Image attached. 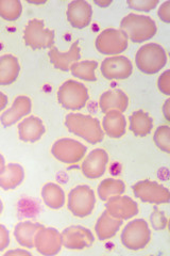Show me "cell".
<instances>
[{
    "label": "cell",
    "mask_w": 170,
    "mask_h": 256,
    "mask_svg": "<svg viewBox=\"0 0 170 256\" xmlns=\"http://www.w3.org/2000/svg\"><path fill=\"white\" fill-rule=\"evenodd\" d=\"M65 125L68 132L77 134L91 144L103 141L104 132L99 120L91 116L81 114H69L65 118Z\"/></svg>",
    "instance_id": "obj_1"
},
{
    "label": "cell",
    "mask_w": 170,
    "mask_h": 256,
    "mask_svg": "<svg viewBox=\"0 0 170 256\" xmlns=\"http://www.w3.org/2000/svg\"><path fill=\"white\" fill-rule=\"evenodd\" d=\"M120 30L134 43H143L157 34V24L149 16L128 14L120 22Z\"/></svg>",
    "instance_id": "obj_2"
},
{
    "label": "cell",
    "mask_w": 170,
    "mask_h": 256,
    "mask_svg": "<svg viewBox=\"0 0 170 256\" xmlns=\"http://www.w3.org/2000/svg\"><path fill=\"white\" fill-rule=\"evenodd\" d=\"M136 66L144 74H157L167 63V54L163 47L156 43L142 46L135 56Z\"/></svg>",
    "instance_id": "obj_3"
},
{
    "label": "cell",
    "mask_w": 170,
    "mask_h": 256,
    "mask_svg": "<svg viewBox=\"0 0 170 256\" xmlns=\"http://www.w3.org/2000/svg\"><path fill=\"white\" fill-rule=\"evenodd\" d=\"M87 88L76 80H67L58 91V100L67 110H80L85 107L88 100Z\"/></svg>",
    "instance_id": "obj_4"
},
{
    "label": "cell",
    "mask_w": 170,
    "mask_h": 256,
    "mask_svg": "<svg viewBox=\"0 0 170 256\" xmlns=\"http://www.w3.org/2000/svg\"><path fill=\"white\" fill-rule=\"evenodd\" d=\"M151 232L148 223L143 219H136L128 223L121 233V242L129 250H142L150 242Z\"/></svg>",
    "instance_id": "obj_5"
},
{
    "label": "cell",
    "mask_w": 170,
    "mask_h": 256,
    "mask_svg": "<svg viewBox=\"0 0 170 256\" xmlns=\"http://www.w3.org/2000/svg\"><path fill=\"white\" fill-rule=\"evenodd\" d=\"M96 204L95 194L92 188L85 185H80L72 189L68 194V210L79 218H85L90 216Z\"/></svg>",
    "instance_id": "obj_6"
},
{
    "label": "cell",
    "mask_w": 170,
    "mask_h": 256,
    "mask_svg": "<svg viewBox=\"0 0 170 256\" xmlns=\"http://www.w3.org/2000/svg\"><path fill=\"white\" fill-rule=\"evenodd\" d=\"M23 41L32 50L50 48L54 43V31L46 29L43 20H31L25 28Z\"/></svg>",
    "instance_id": "obj_7"
},
{
    "label": "cell",
    "mask_w": 170,
    "mask_h": 256,
    "mask_svg": "<svg viewBox=\"0 0 170 256\" xmlns=\"http://www.w3.org/2000/svg\"><path fill=\"white\" fill-rule=\"evenodd\" d=\"M128 38L121 30L109 28L96 38V48L102 54H119L128 48Z\"/></svg>",
    "instance_id": "obj_8"
},
{
    "label": "cell",
    "mask_w": 170,
    "mask_h": 256,
    "mask_svg": "<svg viewBox=\"0 0 170 256\" xmlns=\"http://www.w3.org/2000/svg\"><path fill=\"white\" fill-rule=\"evenodd\" d=\"M86 146L74 139H60L52 146L51 153L59 162L66 164L79 162L86 154Z\"/></svg>",
    "instance_id": "obj_9"
},
{
    "label": "cell",
    "mask_w": 170,
    "mask_h": 256,
    "mask_svg": "<svg viewBox=\"0 0 170 256\" xmlns=\"http://www.w3.org/2000/svg\"><path fill=\"white\" fill-rule=\"evenodd\" d=\"M133 194L145 203L167 204L170 201V192L166 187L148 180L136 182Z\"/></svg>",
    "instance_id": "obj_10"
},
{
    "label": "cell",
    "mask_w": 170,
    "mask_h": 256,
    "mask_svg": "<svg viewBox=\"0 0 170 256\" xmlns=\"http://www.w3.org/2000/svg\"><path fill=\"white\" fill-rule=\"evenodd\" d=\"M62 235L53 228H42L34 238V246L39 254L52 256L61 251Z\"/></svg>",
    "instance_id": "obj_11"
},
{
    "label": "cell",
    "mask_w": 170,
    "mask_h": 256,
    "mask_svg": "<svg viewBox=\"0 0 170 256\" xmlns=\"http://www.w3.org/2000/svg\"><path fill=\"white\" fill-rule=\"evenodd\" d=\"M62 244L69 250L87 249L94 244V235L92 232L83 226H74L63 230Z\"/></svg>",
    "instance_id": "obj_12"
},
{
    "label": "cell",
    "mask_w": 170,
    "mask_h": 256,
    "mask_svg": "<svg viewBox=\"0 0 170 256\" xmlns=\"http://www.w3.org/2000/svg\"><path fill=\"white\" fill-rule=\"evenodd\" d=\"M133 66L131 61L124 56L104 59L101 64L102 76L108 80H124L131 76Z\"/></svg>",
    "instance_id": "obj_13"
},
{
    "label": "cell",
    "mask_w": 170,
    "mask_h": 256,
    "mask_svg": "<svg viewBox=\"0 0 170 256\" xmlns=\"http://www.w3.org/2000/svg\"><path fill=\"white\" fill-rule=\"evenodd\" d=\"M105 210L113 218L128 220L139 214V205L131 198L116 196L108 200Z\"/></svg>",
    "instance_id": "obj_14"
},
{
    "label": "cell",
    "mask_w": 170,
    "mask_h": 256,
    "mask_svg": "<svg viewBox=\"0 0 170 256\" xmlns=\"http://www.w3.org/2000/svg\"><path fill=\"white\" fill-rule=\"evenodd\" d=\"M109 162V155L102 148H96L86 156L82 164V173L90 180L99 178L104 174Z\"/></svg>",
    "instance_id": "obj_15"
},
{
    "label": "cell",
    "mask_w": 170,
    "mask_h": 256,
    "mask_svg": "<svg viewBox=\"0 0 170 256\" xmlns=\"http://www.w3.org/2000/svg\"><path fill=\"white\" fill-rule=\"evenodd\" d=\"M67 20L70 25L77 29H83L90 25L93 16L92 6L83 0L71 2L66 11Z\"/></svg>",
    "instance_id": "obj_16"
},
{
    "label": "cell",
    "mask_w": 170,
    "mask_h": 256,
    "mask_svg": "<svg viewBox=\"0 0 170 256\" xmlns=\"http://www.w3.org/2000/svg\"><path fill=\"white\" fill-rule=\"evenodd\" d=\"M32 102L31 100L27 96H18L13 102L12 107L3 112L0 121L4 127H9L14 125L16 122H18L19 120L23 116H26L31 112Z\"/></svg>",
    "instance_id": "obj_17"
},
{
    "label": "cell",
    "mask_w": 170,
    "mask_h": 256,
    "mask_svg": "<svg viewBox=\"0 0 170 256\" xmlns=\"http://www.w3.org/2000/svg\"><path fill=\"white\" fill-rule=\"evenodd\" d=\"M48 56H49L50 62L53 64L55 68L66 72L70 68L72 63L78 62L80 59L79 43H72L70 50L66 52H61L58 50V48L51 47L49 52H48Z\"/></svg>",
    "instance_id": "obj_18"
},
{
    "label": "cell",
    "mask_w": 170,
    "mask_h": 256,
    "mask_svg": "<svg viewBox=\"0 0 170 256\" xmlns=\"http://www.w3.org/2000/svg\"><path fill=\"white\" fill-rule=\"evenodd\" d=\"M129 106V98L127 94L118 89L104 92L99 100V107L103 114L112 110L125 112Z\"/></svg>",
    "instance_id": "obj_19"
},
{
    "label": "cell",
    "mask_w": 170,
    "mask_h": 256,
    "mask_svg": "<svg viewBox=\"0 0 170 256\" xmlns=\"http://www.w3.org/2000/svg\"><path fill=\"white\" fill-rule=\"evenodd\" d=\"M103 130L111 138L118 139L121 138L126 134L127 121L123 114V112L117 110H112L105 114L102 121Z\"/></svg>",
    "instance_id": "obj_20"
},
{
    "label": "cell",
    "mask_w": 170,
    "mask_h": 256,
    "mask_svg": "<svg viewBox=\"0 0 170 256\" xmlns=\"http://www.w3.org/2000/svg\"><path fill=\"white\" fill-rule=\"evenodd\" d=\"M45 134V125L36 116H29L18 125L19 139L23 142H35Z\"/></svg>",
    "instance_id": "obj_21"
},
{
    "label": "cell",
    "mask_w": 170,
    "mask_h": 256,
    "mask_svg": "<svg viewBox=\"0 0 170 256\" xmlns=\"http://www.w3.org/2000/svg\"><path fill=\"white\" fill-rule=\"evenodd\" d=\"M20 66L18 59L13 54L0 57V86H9L18 78Z\"/></svg>",
    "instance_id": "obj_22"
},
{
    "label": "cell",
    "mask_w": 170,
    "mask_h": 256,
    "mask_svg": "<svg viewBox=\"0 0 170 256\" xmlns=\"http://www.w3.org/2000/svg\"><path fill=\"white\" fill-rule=\"evenodd\" d=\"M121 226H123V220L113 218L112 216H110L108 212L105 210L102 212L98 221L96 223L95 230L97 237H98L101 242L111 239L117 234V232L119 230Z\"/></svg>",
    "instance_id": "obj_23"
},
{
    "label": "cell",
    "mask_w": 170,
    "mask_h": 256,
    "mask_svg": "<svg viewBox=\"0 0 170 256\" xmlns=\"http://www.w3.org/2000/svg\"><path fill=\"white\" fill-rule=\"evenodd\" d=\"M43 228L42 224L33 222H20L14 228V236L21 246L32 249L34 246V238L37 230Z\"/></svg>",
    "instance_id": "obj_24"
},
{
    "label": "cell",
    "mask_w": 170,
    "mask_h": 256,
    "mask_svg": "<svg viewBox=\"0 0 170 256\" xmlns=\"http://www.w3.org/2000/svg\"><path fill=\"white\" fill-rule=\"evenodd\" d=\"M25 178V171L17 164H10L4 166L0 173V188L3 190H13L19 186Z\"/></svg>",
    "instance_id": "obj_25"
},
{
    "label": "cell",
    "mask_w": 170,
    "mask_h": 256,
    "mask_svg": "<svg viewBox=\"0 0 170 256\" xmlns=\"http://www.w3.org/2000/svg\"><path fill=\"white\" fill-rule=\"evenodd\" d=\"M129 120H130V130L136 137H145L151 132L153 120L147 112L143 110L135 111Z\"/></svg>",
    "instance_id": "obj_26"
},
{
    "label": "cell",
    "mask_w": 170,
    "mask_h": 256,
    "mask_svg": "<svg viewBox=\"0 0 170 256\" xmlns=\"http://www.w3.org/2000/svg\"><path fill=\"white\" fill-rule=\"evenodd\" d=\"M42 198L45 204L52 210H59L65 203V194L63 189L53 182H48L43 187Z\"/></svg>",
    "instance_id": "obj_27"
},
{
    "label": "cell",
    "mask_w": 170,
    "mask_h": 256,
    "mask_svg": "<svg viewBox=\"0 0 170 256\" xmlns=\"http://www.w3.org/2000/svg\"><path fill=\"white\" fill-rule=\"evenodd\" d=\"M125 190L126 185L124 182L114 178H107L99 184L98 194L102 201H108L109 198L113 196H121L125 192Z\"/></svg>",
    "instance_id": "obj_28"
},
{
    "label": "cell",
    "mask_w": 170,
    "mask_h": 256,
    "mask_svg": "<svg viewBox=\"0 0 170 256\" xmlns=\"http://www.w3.org/2000/svg\"><path fill=\"white\" fill-rule=\"evenodd\" d=\"M98 63L96 61H81L71 64L70 72L71 74L77 78H80L85 82H95L96 78V68Z\"/></svg>",
    "instance_id": "obj_29"
},
{
    "label": "cell",
    "mask_w": 170,
    "mask_h": 256,
    "mask_svg": "<svg viewBox=\"0 0 170 256\" xmlns=\"http://www.w3.org/2000/svg\"><path fill=\"white\" fill-rule=\"evenodd\" d=\"M22 12L21 2L18 0H0V18L13 22L19 18Z\"/></svg>",
    "instance_id": "obj_30"
},
{
    "label": "cell",
    "mask_w": 170,
    "mask_h": 256,
    "mask_svg": "<svg viewBox=\"0 0 170 256\" xmlns=\"http://www.w3.org/2000/svg\"><path fill=\"white\" fill-rule=\"evenodd\" d=\"M156 146L165 153H170V128L167 125H162L157 128L153 136Z\"/></svg>",
    "instance_id": "obj_31"
},
{
    "label": "cell",
    "mask_w": 170,
    "mask_h": 256,
    "mask_svg": "<svg viewBox=\"0 0 170 256\" xmlns=\"http://www.w3.org/2000/svg\"><path fill=\"white\" fill-rule=\"evenodd\" d=\"M127 4L132 10L149 12L156 9L159 2L158 0H129V2H127Z\"/></svg>",
    "instance_id": "obj_32"
},
{
    "label": "cell",
    "mask_w": 170,
    "mask_h": 256,
    "mask_svg": "<svg viewBox=\"0 0 170 256\" xmlns=\"http://www.w3.org/2000/svg\"><path fill=\"white\" fill-rule=\"evenodd\" d=\"M151 224L155 230H164L167 226V219L164 216V214L156 210L155 212L151 216Z\"/></svg>",
    "instance_id": "obj_33"
},
{
    "label": "cell",
    "mask_w": 170,
    "mask_h": 256,
    "mask_svg": "<svg viewBox=\"0 0 170 256\" xmlns=\"http://www.w3.org/2000/svg\"><path fill=\"white\" fill-rule=\"evenodd\" d=\"M159 86V90L165 94V95H170V70H165L163 74H162L159 78L158 82Z\"/></svg>",
    "instance_id": "obj_34"
},
{
    "label": "cell",
    "mask_w": 170,
    "mask_h": 256,
    "mask_svg": "<svg viewBox=\"0 0 170 256\" xmlns=\"http://www.w3.org/2000/svg\"><path fill=\"white\" fill-rule=\"evenodd\" d=\"M10 244V234L5 226L0 224V251H3Z\"/></svg>",
    "instance_id": "obj_35"
},
{
    "label": "cell",
    "mask_w": 170,
    "mask_h": 256,
    "mask_svg": "<svg viewBox=\"0 0 170 256\" xmlns=\"http://www.w3.org/2000/svg\"><path fill=\"white\" fill-rule=\"evenodd\" d=\"M159 18L164 22H170V2H165L162 4L159 9Z\"/></svg>",
    "instance_id": "obj_36"
},
{
    "label": "cell",
    "mask_w": 170,
    "mask_h": 256,
    "mask_svg": "<svg viewBox=\"0 0 170 256\" xmlns=\"http://www.w3.org/2000/svg\"><path fill=\"white\" fill-rule=\"evenodd\" d=\"M169 105H170V100H167L165 102V105L163 106V114L166 118L167 121H170V111H169Z\"/></svg>",
    "instance_id": "obj_37"
},
{
    "label": "cell",
    "mask_w": 170,
    "mask_h": 256,
    "mask_svg": "<svg viewBox=\"0 0 170 256\" xmlns=\"http://www.w3.org/2000/svg\"><path fill=\"white\" fill-rule=\"evenodd\" d=\"M7 104V98L6 95L2 92H0V111H2Z\"/></svg>",
    "instance_id": "obj_38"
},
{
    "label": "cell",
    "mask_w": 170,
    "mask_h": 256,
    "mask_svg": "<svg viewBox=\"0 0 170 256\" xmlns=\"http://www.w3.org/2000/svg\"><path fill=\"white\" fill-rule=\"evenodd\" d=\"M12 254H20V255H30L29 252L25 250H14V251H9L6 252L5 255H12Z\"/></svg>",
    "instance_id": "obj_39"
},
{
    "label": "cell",
    "mask_w": 170,
    "mask_h": 256,
    "mask_svg": "<svg viewBox=\"0 0 170 256\" xmlns=\"http://www.w3.org/2000/svg\"><path fill=\"white\" fill-rule=\"evenodd\" d=\"M4 158H3V156L0 154V173H1L2 171H3V169H4Z\"/></svg>",
    "instance_id": "obj_40"
},
{
    "label": "cell",
    "mask_w": 170,
    "mask_h": 256,
    "mask_svg": "<svg viewBox=\"0 0 170 256\" xmlns=\"http://www.w3.org/2000/svg\"><path fill=\"white\" fill-rule=\"evenodd\" d=\"M2 210H3V204H2V201L0 200V214L2 212Z\"/></svg>",
    "instance_id": "obj_41"
}]
</instances>
